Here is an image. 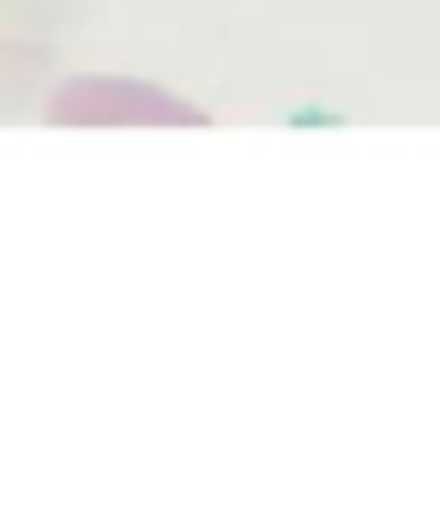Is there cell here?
Segmentation results:
<instances>
[{
    "label": "cell",
    "instance_id": "cell-1",
    "mask_svg": "<svg viewBox=\"0 0 440 512\" xmlns=\"http://www.w3.org/2000/svg\"><path fill=\"white\" fill-rule=\"evenodd\" d=\"M49 127H211L199 103L157 79H121V73H79L61 79L43 103Z\"/></svg>",
    "mask_w": 440,
    "mask_h": 512
}]
</instances>
